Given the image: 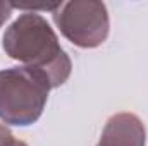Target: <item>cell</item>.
I'll return each mask as SVG.
<instances>
[{
	"instance_id": "1",
	"label": "cell",
	"mask_w": 148,
	"mask_h": 146,
	"mask_svg": "<svg viewBox=\"0 0 148 146\" xmlns=\"http://www.w3.org/2000/svg\"><path fill=\"white\" fill-rule=\"evenodd\" d=\"M2 46L10 59L43 72L52 88L62 86L71 76L73 62L69 55L60 46L48 21L36 12L21 14L5 29Z\"/></svg>"
},
{
	"instance_id": "2",
	"label": "cell",
	"mask_w": 148,
	"mask_h": 146,
	"mask_svg": "<svg viewBox=\"0 0 148 146\" xmlns=\"http://www.w3.org/2000/svg\"><path fill=\"white\" fill-rule=\"evenodd\" d=\"M52 84L36 69L17 65L0 71V120L26 127L41 117Z\"/></svg>"
},
{
	"instance_id": "3",
	"label": "cell",
	"mask_w": 148,
	"mask_h": 146,
	"mask_svg": "<svg viewBox=\"0 0 148 146\" xmlns=\"http://www.w3.org/2000/svg\"><path fill=\"white\" fill-rule=\"evenodd\" d=\"M52 16L62 36L79 48H97L109 38L110 19L107 5L103 2H59L52 10Z\"/></svg>"
},
{
	"instance_id": "4",
	"label": "cell",
	"mask_w": 148,
	"mask_h": 146,
	"mask_svg": "<svg viewBox=\"0 0 148 146\" xmlns=\"http://www.w3.org/2000/svg\"><path fill=\"white\" fill-rule=\"evenodd\" d=\"M147 131L141 119L129 112H121L107 120L97 146H145Z\"/></svg>"
},
{
	"instance_id": "5",
	"label": "cell",
	"mask_w": 148,
	"mask_h": 146,
	"mask_svg": "<svg viewBox=\"0 0 148 146\" xmlns=\"http://www.w3.org/2000/svg\"><path fill=\"white\" fill-rule=\"evenodd\" d=\"M0 146H28V145L21 139H16L14 134L5 126L0 124Z\"/></svg>"
},
{
	"instance_id": "6",
	"label": "cell",
	"mask_w": 148,
	"mask_h": 146,
	"mask_svg": "<svg viewBox=\"0 0 148 146\" xmlns=\"http://www.w3.org/2000/svg\"><path fill=\"white\" fill-rule=\"evenodd\" d=\"M12 9H14V3L0 2V28L3 26L5 21H9V17H10V14H12Z\"/></svg>"
}]
</instances>
